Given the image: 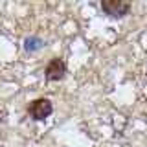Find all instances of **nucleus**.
I'll return each mask as SVG.
<instances>
[{
	"label": "nucleus",
	"mask_w": 147,
	"mask_h": 147,
	"mask_svg": "<svg viewBox=\"0 0 147 147\" xmlns=\"http://www.w3.org/2000/svg\"><path fill=\"white\" fill-rule=\"evenodd\" d=\"M64 74H66V64L59 57L52 59V61L48 63V66H46V70H44V76H46L48 81H59V79L64 77Z\"/></svg>",
	"instance_id": "3"
},
{
	"label": "nucleus",
	"mask_w": 147,
	"mask_h": 147,
	"mask_svg": "<svg viewBox=\"0 0 147 147\" xmlns=\"http://www.w3.org/2000/svg\"><path fill=\"white\" fill-rule=\"evenodd\" d=\"M52 101L50 99H46V98H39V99H35V101H31L30 103V107H28V112H30V116L37 119V121H40V119H46L52 114Z\"/></svg>",
	"instance_id": "1"
},
{
	"label": "nucleus",
	"mask_w": 147,
	"mask_h": 147,
	"mask_svg": "<svg viewBox=\"0 0 147 147\" xmlns=\"http://www.w3.org/2000/svg\"><path fill=\"white\" fill-rule=\"evenodd\" d=\"M101 9H103L109 17L119 18V17H125L129 13L131 4L125 2V0H103V2H101Z\"/></svg>",
	"instance_id": "2"
},
{
	"label": "nucleus",
	"mask_w": 147,
	"mask_h": 147,
	"mask_svg": "<svg viewBox=\"0 0 147 147\" xmlns=\"http://www.w3.org/2000/svg\"><path fill=\"white\" fill-rule=\"evenodd\" d=\"M40 46H42V40L37 39V37H31V39H26L24 40V48L28 52H35V50H39Z\"/></svg>",
	"instance_id": "4"
}]
</instances>
